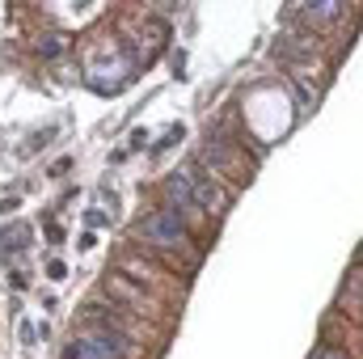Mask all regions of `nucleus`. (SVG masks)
Listing matches in <instances>:
<instances>
[{"label":"nucleus","mask_w":363,"mask_h":359,"mask_svg":"<svg viewBox=\"0 0 363 359\" xmlns=\"http://www.w3.org/2000/svg\"><path fill=\"white\" fill-rule=\"evenodd\" d=\"M106 283H110V292H114V296H123V300H127V304H135V309H140V304H144V292H140V287H135V283H127V279H123V275H110V279H106Z\"/></svg>","instance_id":"5"},{"label":"nucleus","mask_w":363,"mask_h":359,"mask_svg":"<svg viewBox=\"0 0 363 359\" xmlns=\"http://www.w3.org/2000/svg\"><path fill=\"white\" fill-rule=\"evenodd\" d=\"M194 203H203L207 211H220L224 207V199H220V190L211 182H194Z\"/></svg>","instance_id":"6"},{"label":"nucleus","mask_w":363,"mask_h":359,"mask_svg":"<svg viewBox=\"0 0 363 359\" xmlns=\"http://www.w3.org/2000/svg\"><path fill=\"white\" fill-rule=\"evenodd\" d=\"M140 241L157 245V250H186V220L178 211H152L140 220Z\"/></svg>","instance_id":"1"},{"label":"nucleus","mask_w":363,"mask_h":359,"mask_svg":"<svg viewBox=\"0 0 363 359\" xmlns=\"http://www.w3.org/2000/svg\"><path fill=\"white\" fill-rule=\"evenodd\" d=\"M203 165H207V170H220V174H228V178H245V174H250V170H245V157H241L228 140H220V136L203 144Z\"/></svg>","instance_id":"2"},{"label":"nucleus","mask_w":363,"mask_h":359,"mask_svg":"<svg viewBox=\"0 0 363 359\" xmlns=\"http://www.w3.org/2000/svg\"><path fill=\"white\" fill-rule=\"evenodd\" d=\"M38 51H43V55H60V51H64V38H60V34H43V38H38Z\"/></svg>","instance_id":"8"},{"label":"nucleus","mask_w":363,"mask_h":359,"mask_svg":"<svg viewBox=\"0 0 363 359\" xmlns=\"http://www.w3.org/2000/svg\"><path fill=\"white\" fill-rule=\"evenodd\" d=\"M47 275H51V279H64V275H68V267H64V263H51V267H47Z\"/></svg>","instance_id":"11"},{"label":"nucleus","mask_w":363,"mask_h":359,"mask_svg":"<svg viewBox=\"0 0 363 359\" xmlns=\"http://www.w3.org/2000/svg\"><path fill=\"white\" fill-rule=\"evenodd\" d=\"M144 34H148V38H144V47H148V55H152V51H157V47L165 43V26H161V21H152V26H148Z\"/></svg>","instance_id":"7"},{"label":"nucleus","mask_w":363,"mask_h":359,"mask_svg":"<svg viewBox=\"0 0 363 359\" xmlns=\"http://www.w3.org/2000/svg\"><path fill=\"white\" fill-rule=\"evenodd\" d=\"M313 359H347V355H342L338 347H325V351H317V355H313Z\"/></svg>","instance_id":"10"},{"label":"nucleus","mask_w":363,"mask_h":359,"mask_svg":"<svg viewBox=\"0 0 363 359\" xmlns=\"http://www.w3.org/2000/svg\"><path fill=\"white\" fill-rule=\"evenodd\" d=\"M165 203H169V211H178V207H186V203H194V178H190L186 170L165 182Z\"/></svg>","instance_id":"3"},{"label":"nucleus","mask_w":363,"mask_h":359,"mask_svg":"<svg viewBox=\"0 0 363 359\" xmlns=\"http://www.w3.org/2000/svg\"><path fill=\"white\" fill-rule=\"evenodd\" d=\"M68 359H118L97 334H81L77 343H72V351H68Z\"/></svg>","instance_id":"4"},{"label":"nucleus","mask_w":363,"mask_h":359,"mask_svg":"<svg viewBox=\"0 0 363 359\" xmlns=\"http://www.w3.org/2000/svg\"><path fill=\"white\" fill-rule=\"evenodd\" d=\"M342 4H308V17H338Z\"/></svg>","instance_id":"9"}]
</instances>
